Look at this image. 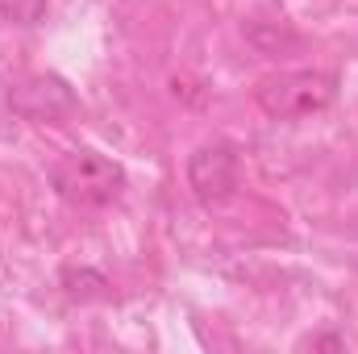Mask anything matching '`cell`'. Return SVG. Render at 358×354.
<instances>
[{"instance_id":"cell-1","label":"cell","mask_w":358,"mask_h":354,"mask_svg":"<svg viewBox=\"0 0 358 354\" xmlns=\"http://www.w3.org/2000/svg\"><path fill=\"white\" fill-rule=\"evenodd\" d=\"M338 100V76L329 71H279L259 80L255 104L271 121H304Z\"/></svg>"},{"instance_id":"cell-2","label":"cell","mask_w":358,"mask_h":354,"mask_svg":"<svg viewBox=\"0 0 358 354\" xmlns=\"http://www.w3.org/2000/svg\"><path fill=\"white\" fill-rule=\"evenodd\" d=\"M55 192L71 204V208H104L121 196L125 187V171L100 155V150H71L55 163Z\"/></svg>"},{"instance_id":"cell-3","label":"cell","mask_w":358,"mask_h":354,"mask_svg":"<svg viewBox=\"0 0 358 354\" xmlns=\"http://www.w3.org/2000/svg\"><path fill=\"white\" fill-rule=\"evenodd\" d=\"M8 108L34 125H59L80 108V96L71 92V84L63 76H25L21 84H13L8 92Z\"/></svg>"},{"instance_id":"cell-4","label":"cell","mask_w":358,"mask_h":354,"mask_svg":"<svg viewBox=\"0 0 358 354\" xmlns=\"http://www.w3.org/2000/svg\"><path fill=\"white\" fill-rule=\"evenodd\" d=\"M187 187H192V196L204 200V204L229 200L234 187H238V150H234L229 142H221V138L196 146L192 159H187Z\"/></svg>"},{"instance_id":"cell-5","label":"cell","mask_w":358,"mask_h":354,"mask_svg":"<svg viewBox=\"0 0 358 354\" xmlns=\"http://www.w3.org/2000/svg\"><path fill=\"white\" fill-rule=\"evenodd\" d=\"M246 38H250V46H259L267 59H279L283 50L300 46V38H296L292 29H279L275 21H259V25H250V29H246Z\"/></svg>"},{"instance_id":"cell-6","label":"cell","mask_w":358,"mask_h":354,"mask_svg":"<svg viewBox=\"0 0 358 354\" xmlns=\"http://www.w3.org/2000/svg\"><path fill=\"white\" fill-rule=\"evenodd\" d=\"M63 283H67V296L76 300H88V296H108V279L96 275V271H63Z\"/></svg>"},{"instance_id":"cell-7","label":"cell","mask_w":358,"mask_h":354,"mask_svg":"<svg viewBox=\"0 0 358 354\" xmlns=\"http://www.w3.org/2000/svg\"><path fill=\"white\" fill-rule=\"evenodd\" d=\"M42 13H46V0H0V17L13 25H34L42 21Z\"/></svg>"},{"instance_id":"cell-8","label":"cell","mask_w":358,"mask_h":354,"mask_svg":"<svg viewBox=\"0 0 358 354\" xmlns=\"http://www.w3.org/2000/svg\"><path fill=\"white\" fill-rule=\"evenodd\" d=\"M304 346H329V351H342L346 342H342V338H308Z\"/></svg>"}]
</instances>
